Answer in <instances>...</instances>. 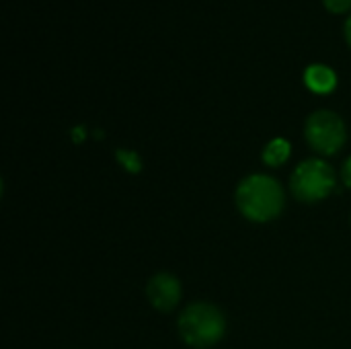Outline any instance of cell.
Segmentation results:
<instances>
[{"mask_svg":"<svg viewBox=\"0 0 351 349\" xmlns=\"http://www.w3.org/2000/svg\"><path fill=\"white\" fill-rule=\"evenodd\" d=\"M239 210L255 222L274 220L284 208V191L280 183L267 175H253L237 189Z\"/></svg>","mask_w":351,"mask_h":349,"instance_id":"cell-1","label":"cell"},{"mask_svg":"<svg viewBox=\"0 0 351 349\" xmlns=\"http://www.w3.org/2000/svg\"><path fill=\"white\" fill-rule=\"evenodd\" d=\"M226 321L212 304H191L179 317L181 337L193 348H210L224 335Z\"/></svg>","mask_w":351,"mask_h":349,"instance_id":"cell-2","label":"cell"},{"mask_svg":"<svg viewBox=\"0 0 351 349\" xmlns=\"http://www.w3.org/2000/svg\"><path fill=\"white\" fill-rule=\"evenodd\" d=\"M333 185H335L333 169L319 158L302 163L292 175V191L302 202H319L327 197Z\"/></svg>","mask_w":351,"mask_h":349,"instance_id":"cell-3","label":"cell"},{"mask_svg":"<svg viewBox=\"0 0 351 349\" xmlns=\"http://www.w3.org/2000/svg\"><path fill=\"white\" fill-rule=\"evenodd\" d=\"M306 140L323 154H335L346 142V123L333 111H315L306 119Z\"/></svg>","mask_w":351,"mask_h":349,"instance_id":"cell-4","label":"cell"},{"mask_svg":"<svg viewBox=\"0 0 351 349\" xmlns=\"http://www.w3.org/2000/svg\"><path fill=\"white\" fill-rule=\"evenodd\" d=\"M146 294L154 309L167 313L177 306V302L181 298V284L171 274H158L148 282Z\"/></svg>","mask_w":351,"mask_h":349,"instance_id":"cell-5","label":"cell"},{"mask_svg":"<svg viewBox=\"0 0 351 349\" xmlns=\"http://www.w3.org/2000/svg\"><path fill=\"white\" fill-rule=\"evenodd\" d=\"M304 82H306V86L311 91L325 95V93H331L335 88L337 76H335V72L329 66H325V64H313L304 72Z\"/></svg>","mask_w":351,"mask_h":349,"instance_id":"cell-6","label":"cell"},{"mask_svg":"<svg viewBox=\"0 0 351 349\" xmlns=\"http://www.w3.org/2000/svg\"><path fill=\"white\" fill-rule=\"evenodd\" d=\"M288 156H290V144H288L286 140H282V138L271 140V142L267 144L265 152H263V160H265L269 167L282 165Z\"/></svg>","mask_w":351,"mask_h":349,"instance_id":"cell-7","label":"cell"},{"mask_svg":"<svg viewBox=\"0 0 351 349\" xmlns=\"http://www.w3.org/2000/svg\"><path fill=\"white\" fill-rule=\"evenodd\" d=\"M117 158L123 163V167L128 169V171H140V158H138V154L136 152H128V150H119L117 152Z\"/></svg>","mask_w":351,"mask_h":349,"instance_id":"cell-8","label":"cell"},{"mask_svg":"<svg viewBox=\"0 0 351 349\" xmlns=\"http://www.w3.org/2000/svg\"><path fill=\"white\" fill-rule=\"evenodd\" d=\"M323 2L331 12H346L351 6V0H323Z\"/></svg>","mask_w":351,"mask_h":349,"instance_id":"cell-9","label":"cell"},{"mask_svg":"<svg viewBox=\"0 0 351 349\" xmlns=\"http://www.w3.org/2000/svg\"><path fill=\"white\" fill-rule=\"evenodd\" d=\"M343 181H346L348 187H351V156L348 158V163L343 165Z\"/></svg>","mask_w":351,"mask_h":349,"instance_id":"cell-10","label":"cell"},{"mask_svg":"<svg viewBox=\"0 0 351 349\" xmlns=\"http://www.w3.org/2000/svg\"><path fill=\"white\" fill-rule=\"evenodd\" d=\"M343 31H346V39H348V43L351 45V14L346 19V25H343Z\"/></svg>","mask_w":351,"mask_h":349,"instance_id":"cell-11","label":"cell"}]
</instances>
